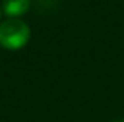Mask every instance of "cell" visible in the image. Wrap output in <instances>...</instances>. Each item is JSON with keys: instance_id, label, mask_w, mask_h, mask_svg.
Wrapping results in <instances>:
<instances>
[{"instance_id": "2", "label": "cell", "mask_w": 124, "mask_h": 122, "mask_svg": "<svg viewBox=\"0 0 124 122\" xmlns=\"http://www.w3.org/2000/svg\"><path fill=\"white\" fill-rule=\"evenodd\" d=\"M30 6V0H3V9L8 16H21Z\"/></svg>"}, {"instance_id": "1", "label": "cell", "mask_w": 124, "mask_h": 122, "mask_svg": "<svg viewBox=\"0 0 124 122\" xmlns=\"http://www.w3.org/2000/svg\"><path fill=\"white\" fill-rule=\"evenodd\" d=\"M30 28L24 20L8 19L0 25V46L6 49H21L28 42Z\"/></svg>"}, {"instance_id": "3", "label": "cell", "mask_w": 124, "mask_h": 122, "mask_svg": "<svg viewBox=\"0 0 124 122\" xmlns=\"http://www.w3.org/2000/svg\"><path fill=\"white\" fill-rule=\"evenodd\" d=\"M115 122H124V119H119V121H115Z\"/></svg>"}]
</instances>
